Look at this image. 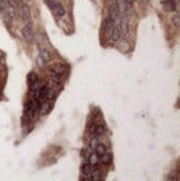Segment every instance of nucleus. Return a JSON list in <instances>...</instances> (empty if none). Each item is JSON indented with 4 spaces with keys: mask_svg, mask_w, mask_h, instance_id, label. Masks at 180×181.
I'll return each mask as SVG.
<instances>
[{
    "mask_svg": "<svg viewBox=\"0 0 180 181\" xmlns=\"http://www.w3.org/2000/svg\"><path fill=\"white\" fill-rule=\"evenodd\" d=\"M50 69H51V72L53 75H61L62 76L66 72V70H67V67L65 66V65H62V63H60V62H57V63L51 65Z\"/></svg>",
    "mask_w": 180,
    "mask_h": 181,
    "instance_id": "obj_4",
    "label": "nucleus"
},
{
    "mask_svg": "<svg viewBox=\"0 0 180 181\" xmlns=\"http://www.w3.org/2000/svg\"><path fill=\"white\" fill-rule=\"evenodd\" d=\"M99 144V141H98V138H92L91 141H90V148L91 149H96V147Z\"/></svg>",
    "mask_w": 180,
    "mask_h": 181,
    "instance_id": "obj_21",
    "label": "nucleus"
},
{
    "mask_svg": "<svg viewBox=\"0 0 180 181\" xmlns=\"http://www.w3.org/2000/svg\"><path fill=\"white\" fill-rule=\"evenodd\" d=\"M51 60V54L48 50H41L38 57V63L39 66H45L46 63H48Z\"/></svg>",
    "mask_w": 180,
    "mask_h": 181,
    "instance_id": "obj_2",
    "label": "nucleus"
},
{
    "mask_svg": "<svg viewBox=\"0 0 180 181\" xmlns=\"http://www.w3.org/2000/svg\"><path fill=\"white\" fill-rule=\"evenodd\" d=\"M21 35H22V38L25 39L28 44H32V42H34V32H32L31 28L29 27L28 25H26V26L21 29Z\"/></svg>",
    "mask_w": 180,
    "mask_h": 181,
    "instance_id": "obj_1",
    "label": "nucleus"
},
{
    "mask_svg": "<svg viewBox=\"0 0 180 181\" xmlns=\"http://www.w3.org/2000/svg\"><path fill=\"white\" fill-rule=\"evenodd\" d=\"M55 10H56V13L58 15L59 17H62L65 16V13H66V11H65V8H63V6L61 4H57L56 8H55Z\"/></svg>",
    "mask_w": 180,
    "mask_h": 181,
    "instance_id": "obj_14",
    "label": "nucleus"
},
{
    "mask_svg": "<svg viewBox=\"0 0 180 181\" xmlns=\"http://www.w3.org/2000/svg\"><path fill=\"white\" fill-rule=\"evenodd\" d=\"M102 163L103 165H110L112 162V154H102Z\"/></svg>",
    "mask_w": 180,
    "mask_h": 181,
    "instance_id": "obj_12",
    "label": "nucleus"
},
{
    "mask_svg": "<svg viewBox=\"0 0 180 181\" xmlns=\"http://www.w3.org/2000/svg\"><path fill=\"white\" fill-rule=\"evenodd\" d=\"M36 81H38V76L36 72H29L28 76H27V82H28L29 87H32Z\"/></svg>",
    "mask_w": 180,
    "mask_h": 181,
    "instance_id": "obj_9",
    "label": "nucleus"
},
{
    "mask_svg": "<svg viewBox=\"0 0 180 181\" xmlns=\"http://www.w3.org/2000/svg\"><path fill=\"white\" fill-rule=\"evenodd\" d=\"M116 4H117V7H118L119 12H122V13L127 12L128 9H129V7H130V6L128 5L124 0H116Z\"/></svg>",
    "mask_w": 180,
    "mask_h": 181,
    "instance_id": "obj_7",
    "label": "nucleus"
},
{
    "mask_svg": "<svg viewBox=\"0 0 180 181\" xmlns=\"http://www.w3.org/2000/svg\"><path fill=\"white\" fill-rule=\"evenodd\" d=\"M113 22L115 21H113L110 17H107V18H106V20H105V22H103V27H105V29H106V30L111 29V28H112Z\"/></svg>",
    "mask_w": 180,
    "mask_h": 181,
    "instance_id": "obj_16",
    "label": "nucleus"
},
{
    "mask_svg": "<svg viewBox=\"0 0 180 181\" xmlns=\"http://www.w3.org/2000/svg\"><path fill=\"white\" fill-rule=\"evenodd\" d=\"M96 127H97L96 122H91V123H90V132H91V133H95Z\"/></svg>",
    "mask_w": 180,
    "mask_h": 181,
    "instance_id": "obj_22",
    "label": "nucleus"
},
{
    "mask_svg": "<svg viewBox=\"0 0 180 181\" xmlns=\"http://www.w3.org/2000/svg\"><path fill=\"white\" fill-rule=\"evenodd\" d=\"M118 28H119V30H120V32H121V36H126V35H127L128 30H129V20H128V18L126 16L122 17V18L120 19Z\"/></svg>",
    "mask_w": 180,
    "mask_h": 181,
    "instance_id": "obj_3",
    "label": "nucleus"
},
{
    "mask_svg": "<svg viewBox=\"0 0 180 181\" xmlns=\"http://www.w3.org/2000/svg\"><path fill=\"white\" fill-rule=\"evenodd\" d=\"M124 1H126V2H127L129 6H131L132 4H134V1H135V0H124Z\"/></svg>",
    "mask_w": 180,
    "mask_h": 181,
    "instance_id": "obj_24",
    "label": "nucleus"
},
{
    "mask_svg": "<svg viewBox=\"0 0 180 181\" xmlns=\"http://www.w3.org/2000/svg\"><path fill=\"white\" fill-rule=\"evenodd\" d=\"M96 154L98 156H102L103 154H106V146H103V144H98L96 147Z\"/></svg>",
    "mask_w": 180,
    "mask_h": 181,
    "instance_id": "obj_17",
    "label": "nucleus"
},
{
    "mask_svg": "<svg viewBox=\"0 0 180 181\" xmlns=\"http://www.w3.org/2000/svg\"><path fill=\"white\" fill-rule=\"evenodd\" d=\"M162 5L165 7V10L167 11H174V9H176L174 0H165V1H162Z\"/></svg>",
    "mask_w": 180,
    "mask_h": 181,
    "instance_id": "obj_8",
    "label": "nucleus"
},
{
    "mask_svg": "<svg viewBox=\"0 0 180 181\" xmlns=\"http://www.w3.org/2000/svg\"><path fill=\"white\" fill-rule=\"evenodd\" d=\"M122 36H121V32H120V30H119L118 27H115L112 29V32H111V38H112L113 41H118L119 39L121 38Z\"/></svg>",
    "mask_w": 180,
    "mask_h": 181,
    "instance_id": "obj_11",
    "label": "nucleus"
},
{
    "mask_svg": "<svg viewBox=\"0 0 180 181\" xmlns=\"http://www.w3.org/2000/svg\"><path fill=\"white\" fill-rule=\"evenodd\" d=\"M119 10H118V7H117V4L116 2H113L112 5L110 6V9H109V17L112 19L113 21L117 19L119 17Z\"/></svg>",
    "mask_w": 180,
    "mask_h": 181,
    "instance_id": "obj_6",
    "label": "nucleus"
},
{
    "mask_svg": "<svg viewBox=\"0 0 180 181\" xmlns=\"http://www.w3.org/2000/svg\"><path fill=\"white\" fill-rule=\"evenodd\" d=\"M45 4L47 5L48 8H50L51 10H55L57 4L55 2V0H45Z\"/></svg>",
    "mask_w": 180,
    "mask_h": 181,
    "instance_id": "obj_20",
    "label": "nucleus"
},
{
    "mask_svg": "<svg viewBox=\"0 0 180 181\" xmlns=\"http://www.w3.org/2000/svg\"><path fill=\"white\" fill-rule=\"evenodd\" d=\"M21 17H22L23 21L26 23H29L30 22V19H31V15H30V9H29L28 5L23 4L21 6Z\"/></svg>",
    "mask_w": 180,
    "mask_h": 181,
    "instance_id": "obj_5",
    "label": "nucleus"
},
{
    "mask_svg": "<svg viewBox=\"0 0 180 181\" xmlns=\"http://www.w3.org/2000/svg\"><path fill=\"white\" fill-rule=\"evenodd\" d=\"M80 170H81V173L84 176H89L91 173V171H92V166L90 163H84V165H81Z\"/></svg>",
    "mask_w": 180,
    "mask_h": 181,
    "instance_id": "obj_10",
    "label": "nucleus"
},
{
    "mask_svg": "<svg viewBox=\"0 0 180 181\" xmlns=\"http://www.w3.org/2000/svg\"><path fill=\"white\" fill-rule=\"evenodd\" d=\"M105 132V126L103 125H97L96 127V130H95V133L97 136H100Z\"/></svg>",
    "mask_w": 180,
    "mask_h": 181,
    "instance_id": "obj_19",
    "label": "nucleus"
},
{
    "mask_svg": "<svg viewBox=\"0 0 180 181\" xmlns=\"http://www.w3.org/2000/svg\"><path fill=\"white\" fill-rule=\"evenodd\" d=\"M91 180L92 181H100L102 179V175H101V172L99 170H94V171H91Z\"/></svg>",
    "mask_w": 180,
    "mask_h": 181,
    "instance_id": "obj_13",
    "label": "nucleus"
},
{
    "mask_svg": "<svg viewBox=\"0 0 180 181\" xmlns=\"http://www.w3.org/2000/svg\"><path fill=\"white\" fill-rule=\"evenodd\" d=\"M52 82L55 85H60L62 82V76L61 75H52Z\"/></svg>",
    "mask_w": 180,
    "mask_h": 181,
    "instance_id": "obj_18",
    "label": "nucleus"
},
{
    "mask_svg": "<svg viewBox=\"0 0 180 181\" xmlns=\"http://www.w3.org/2000/svg\"><path fill=\"white\" fill-rule=\"evenodd\" d=\"M172 22L176 25V27H179V16L177 15L176 18H172Z\"/></svg>",
    "mask_w": 180,
    "mask_h": 181,
    "instance_id": "obj_23",
    "label": "nucleus"
},
{
    "mask_svg": "<svg viewBox=\"0 0 180 181\" xmlns=\"http://www.w3.org/2000/svg\"><path fill=\"white\" fill-rule=\"evenodd\" d=\"M89 163L91 166H95L97 165L98 162H99V157H98V154H92L89 156Z\"/></svg>",
    "mask_w": 180,
    "mask_h": 181,
    "instance_id": "obj_15",
    "label": "nucleus"
}]
</instances>
